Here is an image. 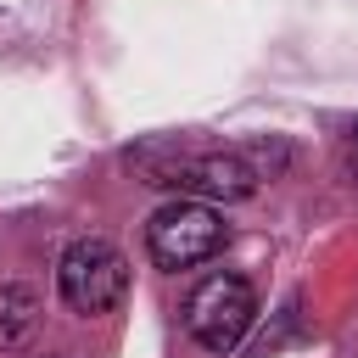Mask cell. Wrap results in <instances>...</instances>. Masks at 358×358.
<instances>
[{"mask_svg":"<svg viewBox=\"0 0 358 358\" xmlns=\"http://www.w3.org/2000/svg\"><path fill=\"white\" fill-rule=\"evenodd\" d=\"M129 168L157 185V190H173L185 201H246L257 196L263 173L252 168V157L235 145V151H190L179 140H145L140 151H129Z\"/></svg>","mask_w":358,"mask_h":358,"instance_id":"cell-1","label":"cell"},{"mask_svg":"<svg viewBox=\"0 0 358 358\" xmlns=\"http://www.w3.org/2000/svg\"><path fill=\"white\" fill-rule=\"evenodd\" d=\"M56 291H62V302L78 319L112 313L129 296V257L112 241H101V235H78L56 257Z\"/></svg>","mask_w":358,"mask_h":358,"instance_id":"cell-2","label":"cell"},{"mask_svg":"<svg viewBox=\"0 0 358 358\" xmlns=\"http://www.w3.org/2000/svg\"><path fill=\"white\" fill-rule=\"evenodd\" d=\"M252 319H257V291H252L246 274L218 268V274H207V280L185 296V330H190V341H196L201 352H213V358L235 352L241 336L252 330Z\"/></svg>","mask_w":358,"mask_h":358,"instance_id":"cell-3","label":"cell"},{"mask_svg":"<svg viewBox=\"0 0 358 358\" xmlns=\"http://www.w3.org/2000/svg\"><path fill=\"white\" fill-rule=\"evenodd\" d=\"M224 246H229V224L207 201L179 196L145 218V252L157 268H196V263H213Z\"/></svg>","mask_w":358,"mask_h":358,"instance_id":"cell-4","label":"cell"},{"mask_svg":"<svg viewBox=\"0 0 358 358\" xmlns=\"http://www.w3.org/2000/svg\"><path fill=\"white\" fill-rule=\"evenodd\" d=\"M39 291L34 285H0V352H22L39 330Z\"/></svg>","mask_w":358,"mask_h":358,"instance_id":"cell-5","label":"cell"},{"mask_svg":"<svg viewBox=\"0 0 358 358\" xmlns=\"http://www.w3.org/2000/svg\"><path fill=\"white\" fill-rule=\"evenodd\" d=\"M347 173H352V185H358V129L347 134Z\"/></svg>","mask_w":358,"mask_h":358,"instance_id":"cell-6","label":"cell"},{"mask_svg":"<svg viewBox=\"0 0 358 358\" xmlns=\"http://www.w3.org/2000/svg\"><path fill=\"white\" fill-rule=\"evenodd\" d=\"M45 358H62V352H45Z\"/></svg>","mask_w":358,"mask_h":358,"instance_id":"cell-7","label":"cell"}]
</instances>
